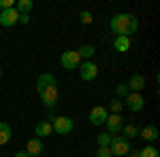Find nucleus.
<instances>
[{
	"mask_svg": "<svg viewBox=\"0 0 160 157\" xmlns=\"http://www.w3.org/2000/svg\"><path fill=\"white\" fill-rule=\"evenodd\" d=\"M130 157H139V151H132V153H130Z\"/></svg>",
	"mask_w": 160,
	"mask_h": 157,
	"instance_id": "c85d7f7f",
	"label": "nucleus"
},
{
	"mask_svg": "<svg viewBox=\"0 0 160 157\" xmlns=\"http://www.w3.org/2000/svg\"><path fill=\"white\" fill-rule=\"evenodd\" d=\"M122 130H124V138H126V140H128V138H135V136H139V130H137L132 123H130V125H124Z\"/></svg>",
	"mask_w": 160,
	"mask_h": 157,
	"instance_id": "412c9836",
	"label": "nucleus"
},
{
	"mask_svg": "<svg viewBox=\"0 0 160 157\" xmlns=\"http://www.w3.org/2000/svg\"><path fill=\"white\" fill-rule=\"evenodd\" d=\"M109 25H111V30H113L118 36H128L130 38V34L137 32L139 21H137V17L132 15V13H118V15L111 17Z\"/></svg>",
	"mask_w": 160,
	"mask_h": 157,
	"instance_id": "f257e3e1",
	"label": "nucleus"
},
{
	"mask_svg": "<svg viewBox=\"0 0 160 157\" xmlns=\"http://www.w3.org/2000/svg\"><path fill=\"white\" fill-rule=\"evenodd\" d=\"M19 21V13L15 11V9H2L0 11V25H4V28H11Z\"/></svg>",
	"mask_w": 160,
	"mask_h": 157,
	"instance_id": "423d86ee",
	"label": "nucleus"
},
{
	"mask_svg": "<svg viewBox=\"0 0 160 157\" xmlns=\"http://www.w3.org/2000/svg\"><path fill=\"white\" fill-rule=\"evenodd\" d=\"M26 153L28 157H38L43 153V140L41 138H32V140H28V145H26Z\"/></svg>",
	"mask_w": 160,
	"mask_h": 157,
	"instance_id": "9b49d317",
	"label": "nucleus"
},
{
	"mask_svg": "<svg viewBox=\"0 0 160 157\" xmlns=\"http://www.w3.org/2000/svg\"><path fill=\"white\" fill-rule=\"evenodd\" d=\"M60 64H62V68H66V70H75V68H79L81 58H79L77 51H64L60 58Z\"/></svg>",
	"mask_w": 160,
	"mask_h": 157,
	"instance_id": "7ed1b4c3",
	"label": "nucleus"
},
{
	"mask_svg": "<svg viewBox=\"0 0 160 157\" xmlns=\"http://www.w3.org/2000/svg\"><path fill=\"white\" fill-rule=\"evenodd\" d=\"M115 91H118V98H122V96H128V94H130L126 85H118V89H115Z\"/></svg>",
	"mask_w": 160,
	"mask_h": 157,
	"instance_id": "393cba45",
	"label": "nucleus"
},
{
	"mask_svg": "<svg viewBox=\"0 0 160 157\" xmlns=\"http://www.w3.org/2000/svg\"><path fill=\"white\" fill-rule=\"evenodd\" d=\"M139 136H141L143 140H148V142H154V140L160 136V132H158V127H156V125H145V127L139 132Z\"/></svg>",
	"mask_w": 160,
	"mask_h": 157,
	"instance_id": "4468645a",
	"label": "nucleus"
},
{
	"mask_svg": "<svg viewBox=\"0 0 160 157\" xmlns=\"http://www.w3.org/2000/svg\"><path fill=\"white\" fill-rule=\"evenodd\" d=\"M32 7H34V2H32V0H19V2H17V9H15V11L19 13V15H30Z\"/></svg>",
	"mask_w": 160,
	"mask_h": 157,
	"instance_id": "f3484780",
	"label": "nucleus"
},
{
	"mask_svg": "<svg viewBox=\"0 0 160 157\" xmlns=\"http://www.w3.org/2000/svg\"><path fill=\"white\" fill-rule=\"evenodd\" d=\"M122 109H124V102L120 100V98H113L109 102V110H111V115H120L122 113Z\"/></svg>",
	"mask_w": 160,
	"mask_h": 157,
	"instance_id": "6ab92c4d",
	"label": "nucleus"
},
{
	"mask_svg": "<svg viewBox=\"0 0 160 157\" xmlns=\"http://www.w3.org/2000/svg\"><path fill=\"white\" fill-rule=\"evenodd\" d=\"M9 140H11V127L0 121V145H7Z\"/></svg>",
	"mask_w": 160,
	"mask_h": 157,
	"instance_id": "a211bd4d",
	"label": "nucleus"
},
{
	"mask_svg": "<svg viewBox=\"0 0 160 157\" xmlns=\"http://www.w3.org/2000/svg\"><path fill=\"white\" fill-rule=\"evenodd\" d=\"M109 149H111L113 155L122 157V155H128V153H130V142H128L124 136H111Z\"/></svg>",
	"mask_w": 160,
	"mask_h": 157,
	"instance_id": "f03ea898",
	"label": "nucleus"
},
{
	"mask_svg": "<svg viewBox=\"0 0 160 157\" xmlns=\"http://www.w3.org/2000/svg\"><path fill=\"white\" fill-rule=\"evenodd\" d=\"M94 51H96V49L92 47V45H83V47H79V51H77V53H79V58H92V55H94Z\"/></svg>",
	"mask_w": 160,
	"mask_h": 157,
	"instance_id": "aec40b11",
	"label": "nucleus"
},
{
	"mask_svg": "<svg viewBox=\"0 0 160 157\" xmlns=\"http://www.w3.org/2000/svg\"><path fill=\"white\" fill-rule=\"evenodd\" d=\"M96 157H113L109 146H98V151H96Z\"/></svg>",
	"mask_w": 160,
	"mask_h": 157,
	"instance_id": "b1692460",
	"label": "nucleus"
},
{
	"mask_svg": "<svg viewBox=\"0 0 160 157\" xmlns=\"http://www.w3.org/2000/svg\"><path fill=\"white\" fill-rule=\"evenodd\" d=\"M34 132H37V138H45V136H49L53 132V127H51L49 121H41V123H37Z\"/></svg>",
	"mask_w": 160,
	"mask_h": 157,
	"instance_id": "2eb2a0df",
	"label": "nucleus"
},
{
	"mask_svg": "<svg viewBox=\"0 0 160 157\" xmlns=\"http://www.w3.org/2000/svg\"><path fill=\"white\" fill-rule=\"evenodd\" d=\"M81 21H83V24H90V21H92V15H90L88 11H83L81 13Z\"/></svg>",
	"mask_w": 160,
	"mask_h": 157,
	"instance_id": "a878e982",
	"label": "nucleus"
},
{
	"mask_svg": "<svg viewBox=\"0 0 160 157\" xmlns=\"http://www.w3.org/2000/svg\"><path fill=\"white\" fill-rule=\"evenodd\" d=\"M15 157H28V153H26V151H17V153H15Z\"/></svg>",
	"mask_w": 160,
	"mask_h": 157,
	"instance_id": "cd10ccee",
	"label": "nucleus"
},
{
	"mask_svg": "<svg viewBox=\"0 0 160 157\" xmlns=\"http://www.w3.org/2000/svg\"><path fill=\"white\" fill-rule=\"evenodd\" d=\"M107 117H109V113H107L105 106H94L90 110V123L92 125H102L107 121Z\"/></svg>",
	"mask_w": 160,
	"mask_h": 157,
	"instance_id": "1a4fd4ad",
	"label": "nucleus"
},
{
	"mask_svg": "<svg viewBox=\"0 0 160 157\" xmlns=\"http://www.w3.org/2000/svg\"><path fill=\"white\" fill-rule=\"evenodd\" d=\"M79 74L83 81H94L98 74V66L94 62H83V64H79Z\"/></svg>",
	"mask_w": 160,
	"mask_h": 157,
	"instance_id": "39448f33",
	"label": "nucleus"
},
{
	"mask_svg": "<svg viewBox=\"0 0 160 157\" xmlns=\"http://www.w3.org/2000/svg\"><path fill=\"white\" fill-rule=\"evenodd\" d=\"M19 21H22V24H28V21H30V15H19Z\"/></svg>",
	"mask_w": 160,
	"mask_h": 157,
	"instance_id": "bb28decb",
	"label": "nucleus"
},
{
	"mask_svg": "<svg viewBox=\"0 0 160 157\" xmlns=\"http://www.w3.org/2000/svg\"><path fill=\"white\" fill-rule=\"evenodd\" d=\"M98 146H109V142H111V134H98Z\"/></svg>",
	"mask_w": 160,
	"mask_h": 157,
	"instance_id": "5701e85b",
	"label": "nucleus"
},
{
	"mask_svg": "<svg viewBox=\"0 0 160 157\" xmlns=\"http://www.w3.org/2000/svg\"><path fill=\"white\" fill-rule=\"evenodd\" d=\"M145 106V100L141 94H128L126 96V109L132 110V113H139V110Z\"/></svg>",
	"mask_w": 160,
	"mask_h": 157,
	"instance_id": "6e6552de",
	"label": "nucleus"
},
{
	"mask_svg": "<svg viewBox=\"0 0 160 157\" xmlns=\"http://www.w3.org/2000/svg\"><path fill=\"white\" fill-rule=\"evenodd\" d=\"M51 127H53V132L56 134H68L73 132V119L71 117H56L53 119V123H51Z\"/></svg>",
	"mask_w": 160,
	"mask_h": 157,
	"instance_id": "20e7f679",
	"label": "nucleus"
},
{
	"mask_svg": "<svg viewBox=\"0 0 160 157\" xmlns=\"http://www.w3.org/2000/svg\"><path fill=\"white\" fill-rule=\"evenodd\" d=\"M105 125H107L109 134H115V132H120V130L124 127V119L120 117V115H109L107 121H105Z\"/></svg>",
	"mask_w": 160,
	"mask_h": 157,
	"instance_id": "f8f14e48",
	"label": "nucleus"
},
{
	"mask_svg": "<svg viewBox=\"0 0 160 157\" xmlns=\"http://www.w3.org/2000/svg\"><path fill=\"white\" fill-rule=\"evenodd\" d=\"M0 76H2V70H0Z\"/></svg>",
	"mask_w": 160,
	"mask_h": 157,
	"instance_id": "c756f323",
	"label": "nucleus"
},
{
	"mask_svg": "<svg viewBox=\"0 0 160 157\" xmlns=\"http://www.w3.org/2000/svg\"><path fill=\"white\" fill-rule=\"evenodd\" d=\"M113 47H115V51H128V49H130V38L128 36H118L113 40Z\"/></svg>",
	"mask_w": 160,
	"mask_h": 157,
	"instance_id": "dca6fc26",
	"label": "nucleus"
},
{
	"mask_svg": "<svg viewBox=\"0 0 160 157\" xmlns=\"http://www.w3.org/2000/svg\"><path fill=\"white\" fill-rule=\"evenodd\" d=\"M145 85H148V81H145V76H143V74H132V76H130V81L126 83V87H128V91L139 94Z\"/></svg>",
	"mask_w": 160,
	"mask_h": 157,
	"instance_id": "9d476101",
	"label": "nucleus"
},
{
	"mask_svg": "<svg viewBox=\"0 0 160 157\" xmlns=\"http://www.w3.org/2000/svg\"><path fill=\"white\" fill-rule=\"evenodd\" d=\"M139 157H158V149L156 146H145L139 151Z\"/></svg>",
	"mask_w": 160,
	"mask_h": 157,
	"instance_id": "4be33fe9",
	"label": "nucleus"
},
{
	"mask_svg": "<svg viewBox=\"0 0 160 157\" xmlns=\"http://www.w3.org/2000/svg\"><path fill=\"white\" fill-rule=\"evenodd\" d=\"M56 85V76L51 72H43L41 76H38V81H37V89H38V94L43 91V89H47V87H53Z\"/></svg>",
	"mask_w": 160,
	"mask_h": 157,
	"instance_id": "ddd939ff",
	"label": "nucleus"
},
{
	"mask_svg": "<svg viewBox=\"0 0 160 157\" xmlns=\"http://www.w3.org/2000/svg\"><path fill=\"white\" fill-rule=\"evenodd\" d=\"M41 100H43V104H45L47 109H53L56 102H58V87L53 85V87L43 89V91H41Z\"/></svg>",
	"mask_w": 160,
	"mask_h": 157,
	"instance_id": "0eeeda50",
	"label": "nucleus"
}]
</instances>
